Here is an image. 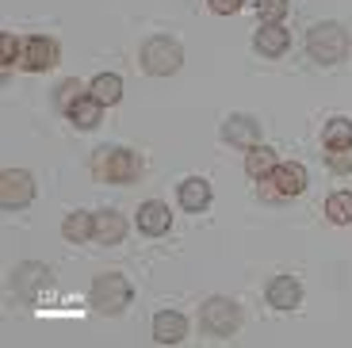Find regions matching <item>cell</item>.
Segmentation results:
<instances>
[{
  "label": "cell",
  "mask_w": 352,
  "mask_h": 348,
  "mask_svg": "<svg viewBox=\"0 0 352 348\" xmlns=\"http://www.w3.org/2000/svg\"><path fill=\"white\" fill-rule=\"evenodd\" d=\"M307 50L322 65H337L349 54V31L341 23H318L307 31Z\"/></svg>",
  "instance_id": "6da1fadb"
},
{
  "label": "cell",
  "mask_w": 352,
  "mask_h": 348,
  "mask_svg": "<svg viewBox=\"0 0 352 348\" xmlns=\"http://www.w3.org/2000/svg\"><path fill=\"white\" fill-rule=\"evenodd\" d=\"M92 173L104 184H131L134 176H138V157H134L131 149H96Z\"/></svg>",
  "instance_id": "7a4b0ae2"
},
{
  "label": "cell",
  "mask_w": 352,
  "mask_h": 348,
  "mask_svg": "<svg viewBox=\"0 0 352 348\" xmlns=\"http://www.w3.org/2000/svg\"><path fill=\"white\" fill-rule=\"evenodd\" d=\"M180 61H184V50L173 43V39H150V43L142 46V65H146V73H153V77H168V73L180 69Z\"/></svg>",
  "instance_id": "3957f363"
},
{
  "label": "cell",
  "mask_w": 352,
  "mask_h": 348,
  "mask_svg": "<svg viewBox=\"0 0 352 348\" xmlns=\"http://www.w3.org/2000/svg\"><path fill=\"white\" fill-rule=\"evenodd\" d=\"M126 303H131V283H126L123 276L107 272V276H96V279H92V306H96V310L119 314Z\"/></svg>",
  "instance_id": "277c9868"
},
{
  "label": "cell",
  "mask_w": 352,
  "mask_h": 348,
  "mask_svg": "<svg viewBox=\"0 0 352 348\" xmlns=\"http://www.w3.org/2000/svg\"><path fill=\"white\" fill-rule=\"evenodd\" d=\"M31 199H35V180H31V173H23V168H4L0 173V203H4V210H23Z\"/></svg>",
  "instance_id": "5b68a950"
},
{
  "label": "cell",
  "mask_w": 352,
  "mask_h": 348,
  "mask_svg": "<svg viewBox=\"0 0 352 348\" xmlns=\"http://www.w3.org/2000/svg\"><path fill=\"white\" fill-rule=\"evenodd\" d=\"M307 188V168L302 165H276V173L264 180V199H287Z\"/></svg>",
  "instance_id": "8992f818"
},
{
  "label": "cell",
  "mask_w": 352,
  "mask_h": 348,
  "mask_svg": "<svg viewBox=\"0 0 352 348\" xmlns=\"http://www.w3.org/2000/svg\"><path fill=\"white\" fill-rule=\"evenodd\" d=\"M238 322H241V314L230 298H211V303L203 306V329L214 333V337H230V333L238 329Z\"/></svg>",
  "instance_id": "52a82bcc"
},
{
  "label": "cell",
  "mask_w": 352,
  "mask_h": 348,
  "mask_svg": "<svg viewBox=\"0 0 352 348\" xmlns=\"http://www.w3.org/2000/svg\"><path fill=\"white\" fill-rule=\"evenodd\" d=\"M54 61H58V43L54 39H23L19 43V65L23 69H31V73H43V69H50Z\"/></svg>",
  "instance_id": "ba28073f"
},
{
  "label": "cell",
  "mask_w": 352,
  "mask_h": 348,
  "mask_svg": "<svg viewBox=\"0 0 352 348\" xmlns=\"http://www.w3.org/2000/svg\"><path fill=\"white\" fill-rule=\"evenodd\" d=\"M222 138L230 142V146H261V122L253 119V115H230L226 122H222Z\"/></svg>",
  "instance_id": "9c48e42d"
},
{
  "label": "cell",
  "mask_w": 352,
  "mask_h": 348,
  "mask_svg": "<svg viewBox=\"0 0 352 348\" xmlns=\"http://www.w3.org/2000/svg\"><path fill=\"white\" fill-rule=\"evenodd\" d=\"M188 337V318L176 310H161L157 318H153V340L157 345H176V340Z\"/></svg>",
  "instance_id": "30bf717a"
},
{
  "label": "cell",
  "mask_w": 352,
  "mask_h": 348,
  "mask_svg": "<svg viewBox=\"0 0 352 348\" xmlns=\"http://www.w3.org/2000/svg\"><path fill=\"white\" fill-rule=\"evenodd\" d=\"M299 303H302V287H299V279H291V276H276L272 283H268V306H276V310H295Z\"/></svg>",
  "instance_id": "8fae6325"
},
{
  "label": "cell",
  "mask_w": 352,
  "mask_h": 348,
  "mask_svg": "<svg viewBox=\"0 0 352 348\" xmlns=\"http://www.w3.org/2000/svg\"><path fill=\"white\" fill-rule=\"evenodd\" d=\"M46 276H50V272H46L43 264H19L16 276H12V287H16V295L35 298V295H38V287L46 283Z\"/></svg>",
  "instance_id": "7c38bea8"
},
{
  "label": "cell",
  "mask_w": 352,
  "mask_h": 348,
  "mask_svg": "<svg viewBox=\"0 0 352 348\" xmlns=\"http://www.w3.org/2000/svg\"><path fill=\"white\" fill-rule=\"evenodd\" d=\"M138 226H142V234L161 237L168 230V207H165V203H157V199L142 203V207H138Z\"/></svg>",
  "instance_id": "4fadbf2b"
},
{
  "label": "cell",
  "mask_w": 352,
  "mask_h": 348,
  "mask_svg": "<svg viewBox=\"0 0 352 348\" xmlns=\"http://www.w3.org/2000/svg\"><path fill=\"white\" fill-rule=\"evenodd\" d=\"M126 237V218L119 210H100L96 215V241L100 245H119Z\"/></svg>",
  "instance_id": "5bb4252c"
},
{
  "label": "cell",
  "mask_w": 352,
  "mask_h": 348,
  "mask_svg": "<svg viewBox=\"0 0 352 348\" xmlns=\"http://www.w3.org/2000/svg\"><path fill=\"white\" fill-rule=\"evenodd\" d=\"M287 31H283L280 23H264L261 31H256V39H253V46H256V54H264V58H276V54H283L287 50Z\"/></svg>",
  "instance_id": "9a60e30c"
},
{
  "label": "cell",
  "mask_w": 352,
  "mask_h": 348,
  "mask_svg": "<svg viewBox=\"0 0 352 348\" xmlns=\"http://www.w3.org/2000/svg\"><path fill=\"white\" fill-rule=\"evenodd\" d=\"M276 149H268V146H253L249 149V157H245V173L253 176V180H268V176L276 173Z\"/></svg>",
  "instance_id": "2e32d148"
},
{
  "label": "cell",
  "mask_w": 352,
  "mask_h": 348,
  "mask_svg": "<svg viewBox=\"0 0 352 348\" xmlns=\"http://www.w3.org/2000/svg\"><path fill=\"white\" fill-rule=\"evenodd\" d=\"M100 111H104V104L88 92V96H80L77 104L69 107V122H77L80 131H92V127H100Z\"/></svg>",
  "instance_id": "e0dca14e"
},
{
  "label": "cell",
  "mask_w": 352,
  "mask_h": 348,
  "mask_svg": "<svg viewBox=\"0 0 352 348\" xmlns=\"http://www.w3.org/2000/svg\"><path fill=\"white\" fill-rule=\"evenodd\" d=\"M62 234L69 237V241H88V237H96V215H88V210H73V215H65Z\"/></svg>",
  "instance_id": "ac0fdd59"
},
{
  "label": "cell",
  "mask_w": 352,
  "mask_h": 348,
  "mask_svg": "<svg viewBox=\"0 0 352 348\" xmlns=\"http://www.w3.org/2000/svg\"><path fill=\"white\" fill-rule=\"evenodd\" d=\"M211 203V184L199 180V176H192V180L180 184V207L184 210H203Z\"/></svg>",
  "instance_id": "d6986e66"
},
{
  "label": "cell",
  "mask_w": 352,
  "mask_h": 348,
  "mask_svg": "<svg viewBox=\"0 0 352 348\" xmlns=\"http://www.w3.org/2000/svg\"><path fill=\"white\" fill-rule=\"evenodd\" d=\"M92 96L100 100V104H119V96H123V80L115 77V73H100L96 80H92Z\"/></svg>",
  "instance_id": "ffe728a7"
},
{
  "label": "cell",
  "mask_w": 352,
  "mask_h": 348,
  "mask_svg": "<svg viewBox=\"0 0 352 348\" xmlns=\"http://www.w3.org/2000/svg\"><path fill=\"white\" fill-rule=\"evenodd\" d=\"M326 215H329V222H337V226H349L352 222V195L349 192H333L326 199Z\"/></svg>",
  "instance_id": "44dd1931"
},
{
  "label": "cell",
  "mask_w": 352,
  "mask_h": 348,
  "mask_svg": "<svg viewBox=\"0 0 352 348\" xmlns=\"http://www.w3.org/2000/svg\"><path fill=\"white\" fill-rule=\"evenodd\" d=\"M322 142H326V149L352 146V122L349 119H329L326 131H322Z\"/></svg>",
  "instance_id": "7402d4cb"
},
{
  "label": "cell",
  "mask_w": 352,
  "mask_h": 348,
  "mask_svg": "<svg viewBox=\"0 0 352 348\" xmlns=\"http://www.w3.org/2000/svg\"><path fill=\"white\" fill-rule=\"evenodd\" d=\"M326 165H329V173H352V146H337V149H329L326 153Z\"/></svg>",
  "instance_id": "603a6c76"
},
{
  "label": "cell",
  "mask_w": 352,
  "mask_h": 348,
  "mask_svg": "<svg viewBox=\"0 0 352 348\" xmlns=\"http://www.w3.org/2000/svg\"><path fill=\"white\" fill-rule=\"evenodd\" d=\"M256 16H261L264 23H280V19L287 16V0H256Z\"/></svg>",
  "instance_id": "cb8c5ba5"
},
{
  "label": "cell",
  "mask_w": 352,
  "mask_h": 348,
  "mask_svg": "<svg viewBox=\"0 0 352 348\" xmlns=\"http://www.w3.org/2000/svg\"><path fill=\"white\" fill-rule=\"evenodd\" d=\"M80 96H85V85H80V80H73V77H69V80H65L62 88H58V107H62V111H69V107L77 104Z\"/></svg>",
  "instance_id": "d4e9b609"
},
{
  "label": "cell",
  "mask_w": 352,
  "mask_h": 348,
  "mask_svg": "<svg viewBox=\"0 0 352 348\" xmlns=\"http://www.w3.org/2000/svg\"><path fill=\"white\" fill-rule=\"evenodd\" d=\"M0 61H4V69H8L12 61H19V39H12V35L0 39Z\"/></svg>",
  "instance_id": "484cf974"
},
{
  "label": "cell",
  "mask_w": 352,
  "mask_h": 348,
  "mask_svg": "<svg viewBox=\"0 0 352 348\" xmlns=\"http://www.w3.org/2000/svg\"><path fill=\"white\" fill-rule=\"evenodd\" d=\"M238 8H241V0H211V12H219V16H234Z\"/></svg>",
  "instance_id": "4316f807"
}]
</instances>
